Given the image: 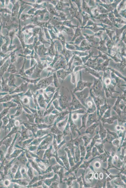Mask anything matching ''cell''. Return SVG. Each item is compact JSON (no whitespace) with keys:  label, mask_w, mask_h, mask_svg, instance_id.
<instances>
[{"label":"cell","mask_w":126,"mask_h":188,"mask_svg":"<svg viewBox=\"0 0 126 188\" xmlns=\"http://www.w3.org/2000/svg\"><path fill=\"white\" fill-rule=\"evenodd\" d=\"M19 77H21L22 79H23L24 80L26 81L27 82V83H28V84L29 83H31V84H37L38 82V81L41 79V78H38V79H29L27 78L23 77L21 76Z\"/></svg>","instance_id":"7402d4cb"},{"label":"cell","mask_w":126,"mask_h":188,"mask_svg":"<svg viewBox=\"0 0 126 188\" xmlns=\"http://www.w3.org/2000/svg\"><path fill=\"white\" fill-rule=\"evenodd\" d=\"M110 104L108 103V99L106 98L104 101V104L100 107L99 109V118H101L102 116L104 113H105L106 111L107 110L109 107L110 106Z\"/></svg>","instance_id":"8fae6325"},{"label":"cell","mask_w":126,"mask_h":188,"mask_svg":"<svg viewBox=\"0 0 126 188\" xmlns=\"http://www.w3.org/2000/svg\"><path fill=\"white\" fill-rule=\"evenodd\" d=\"M21 101L23 104H26L29 103V100L28 98H27V97H25L24 98H23L22 101Z\"/></svg>","instance_id":"8d00e7d4"},{"label":"cell","mask_w":126,"mask_h":188,"mask_svg":"<svg viewBox=\"0 0 126 188\" xmlns=\"http://www.w3.org/2000/svg\"><path fill=\"white\" fill-rule=\"evenodd\" d=\"M2 86L3 91L10 92L11 88H10L8 84H7L8 79H7L6 80H5L3 78H2Z\"/></svg>","instance_id":"ffe728a7"},{"label":"cell","mask_w":126,"mask_h":188,"mask_svg":"<svg viewBox=\"0 0 126 188\" xmlns=\"http://www.w3.org/2000/svg\"><path fill=\"white\" fill-rule=\"evenodd\" d=\"M85 104L87 109L86 112L88 114L94 113L97 110L95 103L91 96L88 97L86 100Z\"/></svg>","instance_id":"52a82bcc"},{"label":"cell","mask_w":126,"mask_h":188,"mask_svg":"<svg viewBox=\"0 0 126 188\" xmlns=\"http://www.w3.org/2000/svg\"><path fill=\"white\" fill-rule=\"evenodd\" d=\"M88 88H86L84 90L79 92H77L74 94L77 97L81 103L86 108L85 104L86 100L89 97L90 92V89Z\"/></svg>","instance_id":"5b68a950"},{"label":"cell","mask_w":126,"mask_h":188,"mask_svg":"<svg viewBox=\"0 0 126 188\" xmlns=\"http://www.w3.org/2000/svg\"><path fill=\"white\" fill-rule=\"evenodd\" d=\"M110 77L112 79L114 80V81H113L115 83L116 87H118L119 89L121 88L120 87L121 86L126 87L125 84V85H122L121 84V83L122 81V79H120L119 77L116 76L115 74L112 72L110 73Z\"/></svg>","instance_id":"7c38bea8"},{"label":"cell","mask_w":126,"mask_h":188,"mask_svg":"<svg viewBox=\"0 0 126 188\" xmlns=\"http://www.w3.org/2000/svg\"><path fill=\"white\" fill-rule=\"evenodd\" d=\"M37 101L38 104L41 108H45L46 105H45V100L43 95L42 94H40L37 96Z\"/></svg>","instance_id":"e0dca14e"},{"label":"cell","mask_w":126,"mask_h":188,"mask_svg":"<svg viewBox=\"0 0 126 188\" xmlns=\"http://www.w3.org/2000/svg\"><path fill=\"white\" fill-rule=\"evenodd\" d=\"M15 74H11V75L8 79V84L9 87H14L15 88H17V86L15 84Z\"/></svg>","instance_id":"ac0fdd59"},{"label":"cell","mask_w":126,"mask_h":188,"mask_svg":"<svg viewBox=\"0 0 126 188\" xmlns=\"http://www.w3.org/2000/svg\"><path fill=\"white\" fill-rule=\"evenodd\" d=\"M70 92L72 95V99L71 101L69 102V107L68 110L72 112L82 108L87 110L86 108L79 101L73 91L70 90Z\"/></svg>","instance_id":"3957f363"},{"label":"cell","mask_w":126,"mask_h":188,"mask_svg":"<svg viewBox=\"0 0 126 188\" xmlns=\"http://www.w3.org/2000/svg\"><path fill=\"white\" fill-rule=\"evenodd\" d=\"M118 115H116L113 116L111 117H110L109 118H102V121L104 122H107L109 123H113V121L118 118Z\"/></svg>","instance_id":"603a6c76"},{"label":"cell","mask_w":126,"mask_h":188,"mask_svg":"<svg viewBox=\"0 0 126 188\" xmlns=\"http://www.w3.org/2000/svg\"><path fill=\"white\" fill-rule=\"evenodd\" d=\"M53 78V83L54 85L55 88H57L59 87L60 84L59 83L58 79L56 73H53V75L52 76Z\"/></svg>","instance_id":"d4e9b609"},{"label":"cell","mask_w":126,"mask_h":188,"mask_svg":"<svg viewBox=\"0 0 126 188\" xmlns=\"http://www.w3.org/2000/svg\"><path fill=\"white\" fill-rule=\"evenodd\" d=\"M88 113H86L84 114L82 118V127H85L87 117H88Z\"/></svg>","instance_id":"e575fe53"},{"label":"cell","mask_w":126,"mask_h":188,"mask_svg":"<svg viewBox=\"0 0 126 188\" xmlns=\"http://www.w3.org/2000/svg\"><path fill=\"white\" fill-rule=\"evenodd\" d=\"M55 87H53L51 86H48L46 88L45 90V93H46L49 92H51L52 93H54L56 91V89Z\"/></svg>","instance_id":"4dcf8cb0"},{"label":"cell","mask_w":126,"mask_h":188,"mask_svg":"<svg viewBox=\"0 0 126 188\" xmlns=\"http://www.w3.org/2000/svg\"><path fill=\"white\" fill-rule=\"evenodd\" d=\"M71 73V72L66 71L64 70H61L57 71L56 75L58 78H60L62 79V83L64 79Z\"/></svg>","instance_id":"5bb4252c"},{"label":"cell","mask_w":126,"mask_h":188,"mask_svg":"<svg viewBox=\"0 0 126 188\" xmlns=\"http://www.w3.org/2000/svg\"><path fill=\"white\" fill-rule=\"evenodd\" d=\"M113 98H117V99L114 106L112 107L111 108L116 112L118 116L120 117L121 115V114L122 111L120 109V107H119V104H120V102L122 100V99L119 96H118L117 97L113 96Z\"/></svg>","instance_id":"9c48e42d"},{"label":"cell","mask_w":126,"mask_h":188,"mask_svg":"<svg viewBox=\"0 0 126 188\" xmlns=\"http://www.w3.org/2000/svg\"><path fill=\"white\" fill-rule=\"evenodd\" d=\"M97 117L96 111L94 112V113L89 114L88 115L87 124L90 125L92 123L96 121Z\"/></svg>","instance_id":"9a60e30c"},{"label":"cell","mask_w":126,"mask_h":188,"mask_svg":"<svg viewBox=\"0 0 126 188\" xmlns=\"http://www.w3.org/2000/svg\"><path fill=\"white\" fill-rule=\"evenodd\" d=\"M21 96H26L27 97H30V98H32V99L33 98L32 97L33 94L31 92V90H30V89H28V90L26 92V93L23 94Z\"/></svg>","instance_id":"d590c367"},{"label":"cell","mask_w":126,"mask_h":188,"mask_svg":"<svg viewBox=\"0 0 126 188\" xmlns=\"http://www.w3.org/2000/svg\"><path fill=\"white\" fill-rule=\"evenodd\" d=\"M86 110L85 109L82 108L76 110L72 111L71 112L77 113L78 114H85L86 113Z\"/></svg>","instance_id":"d6a6232c"},{"label":"cell","mask_w":126,"mask_h":188,"mask_svg":"<svg viewBox=\"0 0 126 188\" xmlns=\"http://www.w3.org/2000/svg\"><path fill=\"white\" fill-rule=\"evenodd\" d=\"M90 96L92 97L93 101L96 106L97 108V115L98 117H99V109L101 106L103 105L104 104L105 99L101 98L99 97L96 96L94 95L93 94L92 89L91 88L90 89V92H89Z\"/></svg>","instance_id":"8992f818"},{"label":"cell","mask_w":126,"mask_h":188,"mask_svg":"<svg viewBox=\"0 0 126 188\" xmlns=\"http://www.w3.org/2000/svg\"><path fill=\"white\" fill-rule=\"evenodd\" d=\"M4 107L6 108H11V107H16L18 106V104L16 103H14L12 101L6 102V103H3Z\"/></svg>","instance_id":"cb8c5ba5"},{"label":"cell","mask_w":126,"mask_h":188,"mask_svg":"<svg viewBox=\"0 0 126 188\" xmlns=\"http://www.w3.org/2000/svg\"><path fill=\"white\" fill-rule=\"evenodd\" d=\"M120 89L123 91V93L120 95L119 96L120 97L122 100L123 101L124 103H126V89L123 90L121 89V88H120Z\"/></svg>","instance_id":"836d02e7"},{"label":"cell","mask_w":126,"mask_h":188,"mask_svg":"<svg viewBox=\"0 0 126 188\" xmlns=\"http://www.w3.org/2000/svg\"><path fill=\"white\" fill-rule=\"evenodd\" d=\"M85 69L87 72L93 75L94 77L103 80V77L98 72L89 68H86Z\"/></svg>","instance_id":"2e32d148"},{"label":"cell","mask_w":126,"mask_h":188,"mask_svg":"<svg viewBox=\"0 0 126 188\" xmlns=\"http://www.w3.org/2000/svg\"><path fill=\"white\" fill-rule=\"evenodd\" d=\"M55 109V107L53 105L51 104L49 108H48L47 110H46L45 111L43 114L44 116H45L48 115L49 114L52 112V111Z\"/></svg>","instance_id":"83f0119b"},{"label":"cell","mask_w":126,"mask_h":188,"mask_svg":"<svg viewBox=\"0 0 126 188\" xmlns=\"http://www.w3.org/2000/svg\"><path fill=\"white\" fill-rule=\"evenodd\" d=\"M70 112L67 109L60 112L56 119V122H58L59 121L62 120L67 115L69 114Z\"/></svg>","instance_id":"44dd1931"},{"label":"cell","mask_w":126,"mask_h":188,"mask_svg":"<svg viewBox=\"0 0 126 188\" xmlns=\"http://www.w3.org/2000/svg\"><path fill=\"white\" fill-rule=\"evenodd\" d=\"M25 94L24 93L22 92L18 94L14 95H11L6 94L4 97L0 99V102H7L10 101L11 100L16 98L18 96H21L23 94Z\"/></svg>","instance_id":"4fadbf2b"},{"label":"cell","mask_w":126,"mask_h":188,"mask_svg":"<svg viewBox=\"0 0 126 188\" xmlns=\"http://www.w3.org/2000/svg\"><path fill=\"white\" fill-rule=\"evenodd\" d=\"M93 83L84 81L82 78V73L81 71H80V79L76 84V86L74 88V90L73 91V93L78 91H80L84 90L86 88L90 89Z\"/></svg>","instance_id":"277c9868"},{"label":"cell","mask_w":126,"mask_h":188,"mask_svg":"<svg viewBox=\"0 0 126 188\" xmlns=\"http://www.w3.org/2000/svg\"><path fill=\"white\" fill-rule=\"evenodd\" d=\"M53 83V76L48 77L44 78L40 80L38 82L35 84H31L30 85L29 89L31 92L35 94V92L36 90L40 89H44L46 88L50 84Z\"/></svg>","instance_id":"7a4b0ae2"},{"label":"cell","mask_w":126,"mask_h":188,"mask_svg":"<svg viewBox=\"0 0 126 188\" xmlns=\"http://www.w3.org/2000/svg\"><path fill=\"white\" fill-rule=\"evenodd\" d=\"M94 83L91 88L92 91L94 95L104 99L105 98V92L103 88V80L93 77Z\"/></svg>","instance_id":"6da1fadb"},{"label":"cell","mask_w":126,"mask_h":188,"mask_svg":"<svg viewBox=\"0 0 126 188\" xmlns=\"http://www.w3.org/2000/svg\"><path fill=\"white\" fill-rule=\"evenodd\" d=\"M112 106H111L106 111L103 115V118H109L111 116V111Z\"/></svg>","instance_id":"f546056e"},{"label":"cell","mask_w":126,"mask_h":188,"mask_svg":"<svg viewBox=\"0 0 126 188\" xmlns=\"http://www.w3.org/2000/svg\"><path fill=\"white\" fill-rule=\"evenodd\" d=\"M72 79L71 82L73 84H74V88L76 86V73L72 72L71 73Z\"/></svg>","instance_id":"1f68e13d"},{"label":"cell","mask_w":126,"mask_h":188,"mask_svg":"<svg viewBox=\"0 0 126 188\" xmlns=\"http://www.w3.org/2000/svg\"><path fill=\"white\" fill-rule=\"evenodd\" d=\"M52 103L55 109H57V110H58L60 112L63 111L61 107H60L58 100L57 99H56L55 100H54Z\"/></svg>","instance_id":"484cf974"},{"label":"cell","mask_w":126,"mask_h":188,"mask_svg":"<svg viewBox=\"0 0 126 188\" xmlns=\"http://www.w3.org/2000/svg\"><path fill=\"white\" fill-rule=\"evenodd\" d=\"M58 101L60 107L62 110H68L69 107V102L68 96L66 95H61L58 98Z\"/></svg>","instance_id":"ba28073f"},{"label":"cell","mask_w":126,"mask_h":188,"mask_svg":"<svg viewBox=\"0 0 126 188\" xmlns=\"http://www.w3.org/2000/svg\"><path fill=\"white\" fill-rule=\"evenodd\" d=\"M54 93H52L51 94L49 95H47L45 93H44V95L45 96V102L46 103H49L50 101H51V99H52L53 97L54 94Z\"/></svg>","instance_id":"f1b7e54d"},{"label":"cell","mask_w":126,"mask_h":188,"mask_svg":"<svg viewBox=\"0 0 126 188\" xmlns=\"http://www.w3.org/2000/svg\"><path fill=\"white\" fill-rule=\"evenodd\" d=\"M28 83H26L24 84L22 83L20 86L17 87L15 90H14L11 92L10 93V94H11L15 93H19L22 92L25 93L28 90Z\"/></svg>","instance_id":"30bf717a"},{"label":"cell","mask_w":126,"mask_h":188,"mask_svg":"<svg viewBox=\"0 0 126 188\" xmlns=\"http://www.w3.org/2000/svg\"><path fill=\"white\" fill-rule=\"evenodd\" d=\"M110 69L112 71V72H113L114 74H115L116 76L119 77L120 79H122L124 82H126V77L124 76L121 74L120 73L117 71H116L114 70L113 69Z\"/></svg>","instance_id":"4316f807"},{"label":"cell","mask_w":126,"mask_h":188,"mask_svg":"<svg viewBox=\"0 0 126 188\" xmlns=\"http://www.w3.org/2000/svg\"><path fill=\"white\" fill-rule=\"evenodd\" d=\"M59 89L60 87H59L57 88V89H56V91L55 92L54 94L53 97L52 99H51L49 103H48V105L47 107H46V110H47L48 108H49L50 106L52 104V102H53L54 100H55L56 99H57V98H58L60 96L59 94Z\"/></svg>","instance_id":"d6986e66"}]
</instances>
